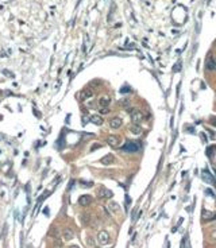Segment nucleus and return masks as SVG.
Masks as SVG:
<instances>
[{
  "mask_svg": "<svg viewBox=\"0 0 216 248\" xmlns=\"http://www.w3.org/2000/svg\"><path fill=\"white\" fill-rule=\"evenodd\" d=\"M141 150V143L139 142H126L123 146V151L126 152H137Z\"/></svg>",
  "mask_w": 216,
  "mask_h": 248,
  "instance_id": "f257e3e1",
  "label": "nucleus"
},
{
  "mask_svg": "<svg viewBox=\"0 0 216 248\" xmlns=\"http://www.w3.org/2000/svg\"><path fill=\"white\" fill-rule=\"evenodd\" d=\"M97 241L100 243L101 245H106L110 243V235L107 231H100L97 233Z\"/></svg>",
  "mask_w": 216,
  "mask_h": 248,
  "instance_id": "f03ea898",
  "label": "nucleus"
},
{
  "mask_svg": "<svg viewBox=\"0 0 216 248\" xmlns=\"http://www.w3.org/2000/svg\"><path fill=\"white\" fill-rule=\"evenodd\" d=\"M131 120H132L134 124H138L141 123L142 120H143V113L141 112V111H131Z\"/></svg>",
  "mask_w": 216,
  "mask_h": 248,
  "instance_id": "7ed1b4c3",
  "label": "nucleus"
},
{
  "mask_svg": "<svg viewBox=\"0 0 216 248\" xmlns=\"http://www.w3.org/2000/svg\"><path fill=\"white\" fill-rule=\"evenodd\" d=\"M112 196H114V194H112V192H111V190H108V189H106V187H100V189H99V192H97V197L101 198V200L111 198Z\"/></svg>",
  "mask_w": 216,
  "mask_h": 248,
  "instance_id": "20e7f679",
  "label": "nucleus"
},
{
  "mask_svg": "<svg viewBox=\"0 0 216 248\" xmlns=\"http://www.w3.org/2000/svg\"><path fill=\"white\" fill-rule=\"evenodd\" d=\"M122 119L120 117H112L110 120V127L112 128V130H118V128L122 127Z\"/></svg>",
  "mask_w": 216,
  "mask_h": 248,
  "instance_id": "39448f33",
  "label": "nucleus"
},
{
  "mask_svg": "<svg viewBox=\"0 0 216 248\" xmlns=\"http://www.w3.org/2000/svg\"><path fill=\"white\" fill-rule=\"evenodd\" d=\"M201 217H203V220H213V218H216V213H213L212 210H207V209H203V213H201Z\"/></svg>",
  "mask_w": 216,
  "mask_h": 248,
  "instance_id": "423d86ee",
  "label": "nucleus"
},
{
  "mask_svg": "<svg viewBox=\"0 0 216 248\" xmlns=\"http://www.w3.org/2000/svg\"><path fill=\"white\" fill-rule=\"evenodd\" d=\"M90 202H92V197H90V196H88V194H84V196H81V197L79 198V204L81 206L89 205Z\"/></svg>",
  "mask_w": 216,
  "mask_h": 248,
  "instance_id": "0eeeda50",
  "label": "nucleus"
},
{
  "mask_svg": "<svg viewBox=\"0 0 216 248\" xmlns=\"http://www.w3.org/2000/svg\"><path fill=\"white\" fill-rule=\"evenodd\" d=\"M119 138H116V136H114V135H111V136H108L107 138V143L110 144L111 147H118L119 146Z\"/></svg>",
  "mask_w": 216,
  "mask_h": 248,
  "instance_id": "6e6552de",
  "label": "nucleus"
},
{
  "mask_svg": "<svg viewBox=\"0 0 216 248\" xmlns=\"http://www.w3.org/2000/svg\"><path fill=\"white\" fill-rule=\"evenodd\" d=\"M89 121L92 124H95V125H101L103 124V117H100L99 115H92V116L89 117Z\"/></svg>",
  "mask_w": 216,
  "mask_h": 248,
  "instance_id": "1a4fd4ad",
  "label": "nucleus"
},
{
  "mask_svg": "<svg viewBox=\"0 0 216 248\" xmlns=\"http://www.w3.org/2000/svg\"><path fill=\"white\" fill-rule=\"evenodd\" d=\"M110 103H111L110 97H107V96L100 97V100H99V105H100V108H107V107L110 105Z\"/></svg>",
  "mask_w": 216,
  "mask_h": 248,
  "instance_id": "9d476101",
  "label": "nucleus"
},
{
  "mask_svg": "<svg viewBox=\"0 0 216 248\" xmlns=\"http://www.w3.org/2000/svg\"><path fill=\"white\" fill-rule=\"evenodd\" d=\"M130 131L132 132V135H137V136H139L142 134V128L138 125V124H132L131 127H130Z\"/></svg>",
  "mask_w": 216,
  "mask_h": 248,
  "instance_id": "9b49d317",
  "label": "nucleus"
},
{
  "mask_svg": "<svg viewBox=\"0 0 216 248\" xmlns=\"http://www.w3.org/2000/svg\"><path fill=\"white\" fill-rule=\"evenodd\" d=\"M62 236L65 240H72L73 237H75V233H73V231L72 229H65L62 233Z\"/></svg>",
  "mask_w": 216,
  "mask_h": 248,
  "instance_id": "f8f14e48",
  "label": "nucleus"
},
{
  "mask_svg": "<svg viewBox=\"0 0 216 248\" xmlns=\"http://www.w3.org/2000/svg\"><path fill=\"white\" fill-rule=\"evenodd\" d=\"M203 178H204L205 182H209V183H213V177L211 175V173H209L208 170H204L203 171Z\"/></svg>",
  "mask_w": 216,
  "mask_h": 248,
  "instance_id": "ddd939ff",
  "label": "nucleus"
},
{
  "mask_svg": "<svg viewBox=\"0 0 216 248\" xmlns=\"http://www.w3.org/2000/svg\"><path fill=\"white\" fill-rule=\"evenodd\" d=\"M205 66H207V69H208V70H216V62H215V59H212V58L207 59V62H205Z\"/></svg>",
  "mask_w": 216,
  "mask_h": 248,
  "instance_id": "4468645a",
  "label": "nucleus"
},
{
  "mask_svg": "<svg viewBox=\"0 0 216 248\" xmlns=\"http://www.w3.org/2000/svg\"><path fill=\"white\" fill-rule=\"evenodd\" d=\"M112 162H114V155L112 154H108V155H106L104 158H101L103 165H111Z\"/></svg>",
  "mask_w": 216,
  "mask_h": 248,
  "instance_id": "2eb2a0df",
  "label": "nucleus"
},
{
  "mask_svg": "<svg viewBox=\"0 0 216 248\" xmlns=\"http://www.w3.org/2000/svg\"><path fill=\"white\" fill-rule=\"evenodd\" d=\"M108 208H110V210L115 212V213L120 210V205H119L118 202H115V201H111V202H110V205H108Z\"/></svg>",
  "mask_w": 216,
  "mask_h": 248,
  "instance_id": "dca6fc26",
  "label": "nucleus"
},
{
  "mask_svg": "<svg viewBox=\"0 0 216 248\" xmlns=\"http://www.w3.org/2000/svg\"><path fill=\"white\" fill-rule=\"evenodd\" d=\"M93 96V92L92 90H84L83 93H81V99L83 100H85V99H89V97Z\"/></svg>",
  "mask_w": 216,
  "mask_h": 248,
  "instance_id": "f3484780",
  "label": "nucleus"
},
{
  "mask_svg": "<svg viewBox=\"0 0 216 248\" xmlns=\"http://www.w3.org/2000/svg\"><path fill=\"white\" fill-rule=\"evenodd\" d=\"M86 244H88V247H93V239H92V237H88V239H86Z\"/></svg>",
  "mask_w": 216,
  "mask_h": 248,
  "instance_id": "a211bd4d",
  "label": "nucleus"
},
{
  "mask_svg": "<svg viewBox=\"0 0 216 248\" xmlns=\"http://www.w3.org/2000/svg\"><path fill=\"white\" fill-rule=\"evenodd\" d=\"M130 92V88L128 86H123V88H120V93H123V94H126V93Z\"/></svg>",
  "mask_w": 216,
  "mask_h": 248,
  "instance_id": "6ab92c4d",
  "label": "nucleus"
},
{
  "mask_svg": "<svg viewBox=\"0 0 216 248\" xmlns=\"http://www.w3.org/2000/svg\"><path fill=\"white\" fill-rule=\"evenodd\" d=\"M101 147V144H99V143H95L92 147H90V151H95V150H97V148H100Z\"/></svg>",
  "mask_w": 216,
  "mask_h": 248,
  "instance_id": "aec40b11",
  "label": "nucleus"
},
{
  "mask_svg": "<svg viewBox=\"0 0 216 248\" xmlns=\"http://www.w3.org/2000/svg\"><path fill=\"white\" fill-rule=\"evenodd\" d=\"M108 112H110L108 107H107V108H100V113H103V115H107Z\"/></svg>",
  "mask_w": 216,
  "mask_h": 248,
  "instance_id": "412c9836",
  "label": "nucleus"
},
{
  "mask_svg": "<svg viewBox=\"0 0 216 248\" xmlns=\"http://www.w3.org/2000/svg\"><path fill=\"white\" fill-rule=\"evenodd\" d=\"M120 104H122L123 107H127V105H128V101H127V100H123V101H120Z\"/></svg>",
  "mask_w": 216,
  "mask_h": 248,
  "instance_id": "4be33fe9",
  "label": "nucleus"
},
{
  "mask_svg": "<svg viewBox=\"0 0 216 248\" xmlns=\"http://www.w3.org/2000/svg\"><path fill=\"white\" fill-rule=\"evenodd\" d=\"M205 193H207V194H209V196H212V197H213V196H215V194H213V192H212V190H208V189L205 190Z\"/></svg>",
  "mask_w": 216,
  "mask_h": 248,
  "instance_id": "5701e85b",
  "label": "nucleus"
},
{
  "mask_svg": "<svg viewBox=\"0 0 216 248\" xmlns=\"http://www.w3.org/2000/svg\"><path fill=\"white\" fill-rule=\"evenodd\" d=\"M185 240H186V237H184L182 241H181V248H185Z\"/></svg>",
  "mask_w": 216,
  "mask_h": 248,
  "instance_id": "b1692460",
  "label": "nucleus"
},
{
  "mask_svg": "<svg viewBox=\"0 0 216 248\" xmlns=\"http://www.w3.org/2000/svg\"><path fill=\"white\" fill-rule=\"evenodd\" d=\"M181 68V63H177V66H174V70H176V72H178V69H180Z\"/></svg>",
  "mask_w": 216,
  "mask_h": 248,
  "instance_id": "393cba45",
  "label": "nucleus"
},
{
  "mask_svg": "<svg viewBox=\"0 0 216 248\" xmlns=\"http://www.w3.org/2000/svg\"><path fill=\"white\" fill-rule=\"evenodd\" d=\"M211 237H212V239H216V231H212V233H211Z\"/></svg>",
  "mask_w": 216,
  "mask_h": 248,
  "instance_id": "a878e982",
  "label": "nucleus"
},
{
  "mask_svg": "<svg viewBox=\"0 0 216 248\" xmlns=\"http://www.w3.org/2000/svg\"><path fill=\"white\" fill-rule=\"evenodd\" d=\"M211 123H212L213 125H215V127H216V119H215V117H213V119H211Z\"/></svg>",
  "mask_w": 216,
  "mask_h": 248,
  "instance_id": "bb28decb",
  "label": "nucleus"
},
{
  "mask_svg": "<svg viewBox=\"0 0 216 248\" xmlns=\"http://www.w3.org/2000/svg\"><path fill=\"white\" fill-rule=\"evenodd\" d=\"M68 248H79L77 245H70V247H68Z\"/></svg>",
  "mask_w": 216,
  "mask_h": 248,
  "instance_id": "cd10ccee",
  "label": "nucleus"
}]
</instances>
